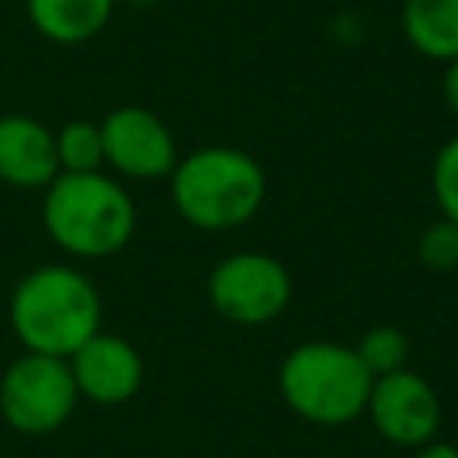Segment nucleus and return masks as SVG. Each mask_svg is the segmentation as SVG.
<instances>
[{
    "label": "nucleus",
    "instance_id": "15",
    "mask_svg": "<svg viewBox=\"0 0 458 458\" xmlns=\"http://www.w3.org/2000/svg\"><path fill=\"white\" fill-rule=\"evenodd\" d=\"M429 182H433V197H437L440 215L458 225V136L447 140V143L437 150Z\"/></svg>",
    "mask_w": 458,
    "mask_h": 458
},
{
    "label": "nucleus",
    "instance_id": "6",
    "mask_svg": "<svg viewBox=\"0 0 458 458\" xmlns=\"http://www.w3.org/2000/svg\"><path fill=\"white\" fill-rule=\"evenodd\" d=\"M215 311L236 326H265L290 304V272L279 258L261 250H236L208 276Z\"/></svg>",
    "mask_w": 458,
    "mask_h": 458
},
{
    "label": "nucleus",
    "instance_id": "10",
    "mask_svg": "<svg viewBox=\"0 0 458 458\" xmlns=\"http://www.w3.org/2000/svg\"><path fill=\"white\" fill-rule=\"evenodd\" d=\"M61 175L54 132L29 114H0V182L18 190L50 186Z\"/></svg>",
    "mask_w": 458,
    "mask_h": 458
},
{
    "label": "nucleus",
    "instance_id": "18",
    "mask_svg": "<svg viewBox=\"0 0 458 458\" xmlns=\"http://www.w3.org/2000/svg\"><path fill=\"white\" fill-rule=\"evenodd\" d=\"M415 458H458V447L454 444H444V440H429L415 451Z\"/></svg>",
    "mask_w": 458,
    "mask_h": 458
},
{
    "label": "nucleus",
    "instance_id": "12",
    "mask_svg": "<svg viewBox=\"0 0 458 458\" xmlns=\"http://www.w3.org/2000/svg\"><path fill=\"white\" fill-rule=\"evenodd\" d=\"M404 39L429 61L458 57V0H404L401 4Z\"/></svg>",
    "mask_w": 458,
    "mask_h": 458
},
{
    "label": "nucleus",
    "instance_id": "2",
    "mask_svg": "<svg viewBox=\"0 0 458 458\" xmlns=\"http://www.w3.org/2000/svg\"><path fill=\"white\" fill-rule=\"evenodd\" d=\"M43 225L61 250L75 258H107L129 243L136 208L104 172H61L47 186Z\"/></svg>",
    "mask_w": 458,
    "mask_h": 458
},
{
    "label": "nucleus",
    "instance_id": "7",
    "mask_svg": "<svg viewBox=\"0 0 458 458\" xmlns=\"http://www.w3.org/2000/svg\"><path fill=\"white\" fill-rule=\"evenodd\" d=\"M100 143H104V165H111L118 175L129 179H161L172 175L179 154L168 125L150 107H114L100 122Z\"/></svg>",
    "mask_w": 458,
    "mask_h": 458
},
{
    "label": "nucleus",
    "instance_id": "8",
    "mask_svg": "<svg viewBox=\"0 0 458 458\" xmlns=\"http://www.w3.org/2000/svg\"><path fill=\"white\" fill-rule=\"evenodd\" d=\"M365 411L372 415L379 437H386L397 447H422L440 429V397L429 386V379H422L411 369L376 376Z\"/></svg>",
    "mask_w": 458,
    "mask_h": 458
},
{
    "label": "nucleus",
    "instance_id": "13",
    "mask_svg": "<svg viewBox=\"0 0 458 458\" xmlns=\"http://www.w3.org/2000/svg\"><path fill=\"white\" fill-rule=\"evenodd\" d=\"M57 143V165L61 172H100L104 165V143L97 122H64L54 132Z\"/></svg>",
    "mask_w": 458,
    "mask_h": 458
},
{
    "label": "nucleus",
    "instance_id": "14",
    "mask_svg": "<svg viewBox=\"0 0 458 458\" xmlns=\"http://www.w3.org/2000/svg\"><path fill=\"white\" fill-rule=\"evenodd\" d=\"M358 358L361 365L376 376H386V372H397V369H408V336L397 329V326H372L361 340H358Z\"/></svg>",
    "mask_w": 458,
    "mask_h": 458
},
{
    "label": "nucleus",
    "instance_id": "17",
    "mask_svg": "<svg viewBox=\"0 0 458 458\" xmlns=\"http://www.w3.org/2000/svg\"><path fill=\"white\" fill-rule=\"evenodd\" d=\"M444 104H447L451 114L458 118V57L447 61V72H444Z\"/></svg>",
    "mask_w": 458,
    "mask_h": 458
},
{
    "label": "nucleus",
    "instance_id": "16",
    "mask_svg": "<svg viewBox=\"0 0 458 458\" xmlns=\"http://www.w3.org/2000/svg\"><path fill=\"white\" fill-rule=\"evenodd\" d=\"M419 258L433 272H458V225L440 218L419 236Z\"/></svg>",
    "mask_w": 458,
    "mask_h": 458
},
{
    "label": "nucleus",
    "instance_id": "9",
    "mask_svg": "<svg viewBox=\"0 0 458 458\" xmlns=\"http://www.w3.org/2000/svg\"><path fill=\"white\" fill-rule=\"evenodd\" d=\"M68 369H72V379H75L79 397H89L97 404H122L143 383L140 351L129 340L114 336V333L89 336L68 358Z\"/></svg>",
    "mask_w": 458,
    "mask_h": 458
},
{
    "label": "nucleus",
    "instance_id": "5",
    "mask_svg": "<svg viewBox=\"0 0 458 458\" xmlns=\"http://www.w3.org/2000/svg\"><path fill=\"white\" fill-rule=\"evenodd\" d=\"M79 390L64 358L25 351L0 376V415L25 437L54 433L75 411Z\"/></svg>",
    "mask_w": 458,
    "mask_h": 458
},
{
    "label": "nucleus",
    "instance_id": "11",
    "mask_svg": "<svg viewBox=\"0 0 458 458\" xmlns=\"http://www.w3.org/2000/svg\"><path fill=\"white\" fill-rule=\"evenodd\" d=\"M114 0H25V14L39 36L61 47L93 39L111 21Z\"/></svg>",
    "mask_w": 458,
    "mask_h": 458
},
{
    "label": "nucleus",
    "instance_id": "3",
    "mask_svg": "<svg viewBox=\"0 0 458 458\" xmlns=\"http://www.w3.org/2000/svg\"><path fill=\"white\" fill-rule=\"evenodd\" d=\"M172 200L197 229H236L258 215L265 200V172L236 147H200L175 161Z\"/></svg>",
    "mask_w": 458,
    "mask_h": 458
},
{
    "label": "nucleus",
    "instance_id": "4",
    "mask_svg": "<svg viewBox=\"0 0 458 458\" xmlns=\"http://www.w3.org/2000/svg\"><path fill=\"white\" fill-rule=\"evenodd\" d=\"M279 390L290 411L318 426H344L369 404L372 372L354 347L311 340L293 347L279 365Z\"/></svg>",
    "mask_w": 458,
    "mask_h": 458
},
{
    "label": "nucleus",
    "instance_id": "1",
    "mask_svg": "<svg viewBox=\"0 0 458 458\" xmlns=\"http://www.w3.org/2000/svg\"><path fill=\"white\" fill-rule=\"evenodd\" d=\"M11 329L25 351L68 361L100 333V293L82 272L68 265H43L14 286Z\"/></svg>",
    "mask_w": 458,
    "mask_h": 458
}]
</instances>
